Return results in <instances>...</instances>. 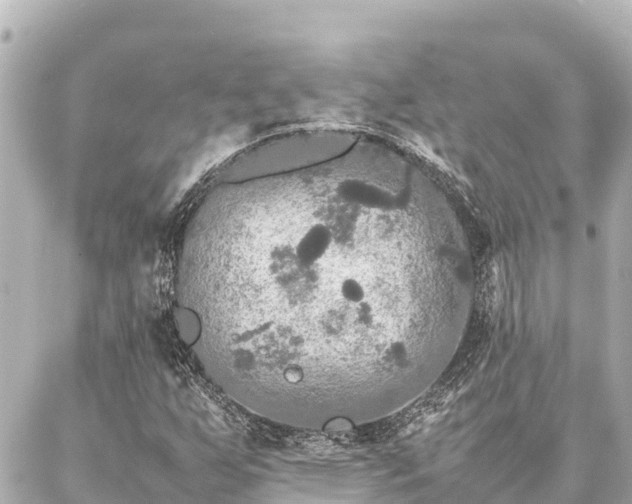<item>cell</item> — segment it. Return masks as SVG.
I'll use <instances>...</instances> for the list:
<instances>
[{
    "label": "cell",
    "mask_w": 632,
    "mask_h": 504,
    "mask_svg": "<svg viewBox=\"0 0 632 504\" xmlns=\"http://www.w3.org/2000/svg\"><path fill=\"white\" fill-rule=\"evenodd\" d=\"M350 190L302 182L212 209L185 247L206 338L245 407L309 426L386 414L413 383L414 292L372 260Z\"/></svg>",
    "instance_id": "cell-1"
}]
</instances>
